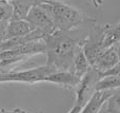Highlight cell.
<instances>
[{"mask_svg":"<svg viewBox=\"0 0 120 113\" xmlns=\"http://www.w3.org/2000/svg\"><path fill=\"white\" fill-rule=\"evenodd\" d=\"M34 29L27 20H19V19H11L8 22L5 40L12 38L21 37L33 32Z\"/></svg>","mask_w":120,"mask_h":113,"instance_id":"30bf717a","label":"cell"},{"mask_svg":"<svg viewBox=\"0 0 120 113\" xmlns=\"http://www.w3.org/2000/svg\"><path fill=\"white\" fill-rule=\"evenodd\" d=\"M97 21L73 31H56L44 38L46 63L56 71H72L74 59L82 49L90 30Z\"/></svg>","mask_w":120,"mask_h":113,"instance_id":"6da1fadb","label":"cell"},{"mask_svg":"<svg viewBox=\"0 0 120 113\" xmlns=\"http://www.w3.org/2000/svg\"><path fill=\"white\" fill-rule=\"evenodd\" d=\"M114 90L96 91L89 101L82 107L80 113H98L102 105L113 95Z\"/></svg>","mask_w":120,"mask_h":113,"instance_id":"9c48e42d","label":"cell"},{"mask_svg":"<svg viewBox=\"0 0 120 113\" xmlns=\"http://www.w3.org/2000/svg\"><path fill=\"white\" fill-rule=\"evenodd\" d=\"M8 21L0 20V44H1L3 41H5L6 30H8Z\"/></svg>","mask_w":120,"mask_h":113,"instance_id":"e0dca14e","label":"cell"},{"mask_svg":"<svg viewBox=\"0 0 120 113\" xmlns=\"http://www.w3.org/2000/svg\"><path fill=\"white\" fill-rule=\"evenodd\" d=\"M102 78V73L94 69L93 67L81 78L79 85L75 89L76 91V105L82 108L91 99L94 93L97 91V85Z\"/></svg>","mask_w":120,"mask_h":113,"instance_id":"5b68a950","label":"cell"},{"mask_svg":"<svg viewBox=\"0 0 120 113\" xmlns=\"http://www.w3.org/2000/svg\"><path fill=\"white\" fill-rule=\"evenodd\" d=\"M111 99H112V101H114V103L120 108V89L114 90V92H113V95L111 96Z\"/></svg>","mask_w":120,"mask_h":113,"instance_id":"d6986e66","label":"cell"},{"mask_svg":"<svg viewBox=\"0 0 120 113\" xmlns=\"http://www.w3.org/2000/svg\"><path fill=\"white\" fill-rule=\"evenodd\" d=\"M48 12L57 31H73L96 22V19L62 2H45L39 4Z\"/></svg>","mask_w":120,"mask_h":113,"instance_id":"7a4b0ae2","label":"cell"},{"mask_svg":"<svg viewBox=\"0 0 120 113\" xmlns=\"http://www.w3.org/2000/svg\"><path fill=\"white\" fill-rule=\"evenodd\" d=\"M14 113H29V112L25 111V110L19 109V108H16V109H14Z\"/></svg>","mask_w":120,"mask_h":113,"instance_id":"7402d4cb","label":"cell"},{"mask_svg":"<svg viewBox=\"0 0 120 113\" xmlns=\"http://www.w3.org/2000/svg\"><path fill=\"white\" fill-rule=\"evenodd\" d=\"M120 43V22L116 25L109 24L108 31L105 35V47L106 49L115 47Z\"/></svg>","mask_w":120,"mask_h":113,"instance_id":"5bb4252c","label":"cell"},{"mask_svg":"<svg viewBox=\"0 0 120 113\" xmlns=\"http://www.w3.org/2000/svg\"><path fill=\"white\" fill-rule=\"evenodd\" d=\"M26 20L33 27L34 30H39V31L43 32L46 35V37L57 31L52 18L41 5L33 6L27 15Z\"/></svg>","mask_w":120,"mask_h":113,"instance_id":"8992f818","label":"cell"},{"mask_svg":"<svg viewBox=\"0 0 120 113\" xmlns=\"http://www.w3.org/2000/svg\"><path fill=\"white\" fill-rule=\"evenodd\" d=\"M120 89V75L103 76L97 85V91Z\"/></svg>","mask_w":120,"mask_h":113,"instance_id":"4fadbf2b","label":"cell"},{"mask_svg":"<svg viewBox=\"0 0 120 113\" xmlns=\"http://www.w3.org/2000/svg\"><path fill=\"white\" fill-rule=\"evenodd\" d=\"M11 3L14 8V14L12 19L26 20L30 11L33 6L39 5L40 0H13Z\"/></svg>","mask_w":120,"mask_h":113,"instance_id":"8fae6325","label":"cell"},{"mask_svg":"<svg viewBox=\"0 0 120 113\" xmlns=\"http://www.w3.org/2000/svg\"><path fill=\"white\" fill-rule=\"evenodd\" d=\"M56 72L48 65L33 68L23 71H8L0 73V84L1 82H24V84H37L43 82L44 78L50 74Z\"/></svg>","mask_w":120,"mask_h":113,"instance_id":"277c9868","label":"cell"},{"mask_svg":"<svg viewBox=\"0 0 120 113\" xmlns=\"http://www.w3.org/2000/svg\"><path fill=\"white\" fill-rule=\"evenodd\" d=\"M120 61V58L118 56V53L116 51L115 47H111V48L106 49L104 52L100 54V56L96 59L94 65L92 67L96 69L97 71L101 72L102 75L110 70H112L115 66H117Z\"/></svg>","mask_w":120,"mask_h":113,"instance_id":"52a82bcc","label":"cell"},{"mask_svg":"<svg viewBox=\"0 0 120 113\" xmlns=\"http://www.w3.org/2000/svg\"><path fill=\"white\" fill-rule=\"evenodd\" d=\"M8 1H10V2H12V1H13V0H8Z\"/></svg>","mask_w":120,"mask_h":113,"instance_id":"603a6c76","label":"cell"},{"mask_svg":"<svg viewBox=\"0 0 120 113\" xmlns=\"http://www.w3.org/2000/svg\"><path fill=\"white\" fill-rule=\"evenodd\" d=\"M108 75H120V61L117 63V66H115V67L113 68L112 70H110L109 72L104 73L103 75H102V77H103V76H108Z\"/></svg>","mask_w":120,"mask_h":113,"instance_id":"ac0fdd59","label":"cell"},{"mask_svg":"<svg viewBox=\"0 0 120 113\" xmlns=\"http://www.w3.org/2000/svg\"><path fill=\"white\" fill-rule=\"evenodd\" d=\"M92 68L91 63H90L87 57L85 56L84 52L81 49L78 53H77L76 57L74 59V65H73L72 72L74 74H76L78 77L82 78L85 74L89 72V70Z\"/></svg>","mask_w":120,"mask_h":113,"instance_id":"7c38bea8","label":"cell"},{"mask_svg":"<svg viewBox=\"0 0 120 113\" xmlns=\"http://www.w3.org/2000/svg\"><path fill=\"white\" fill-rule=\"evenodd\" d=\"M98 113H120V108L110 97V98L102 105L101 109H100V111Z\"/></svg>","mask_w":120,"mask_h":113,"instance_id":"2e32d148","label":"cell"},{"mask_svg":"<svg viewBox=\"0 0 120 113\" xmlns=\"http://www.w3.org/2000/svg\"><path fill=\"white\" fill-rule=\"evenodd\" d=\"M81 109L82 108L81 107H78V106H75V107L72 108V110H71L68 113H80L81 112Z\"/></svg>","mask_w":120,"mask_h":113,"instance_id":"44dd1931","label":"cell"},{"mask_svg":"<svg viewBox=\"0 0 120 113\" xmlns=\"http://www.w3.org/2000/svg\"><path fill=\"white\" fill-rule=\"evenodd\" d=\"M68 0H40V4L41 3H45V2H62V3H65Z\"/></svg>","mask_w":120,"mask_h":113,"instance_id":"ffe728a7","label":"cell"},{"mask_svg":"<svg viewBox=\"0 0 120 113\" xmlns=\"http://www.w3.org/2000/svg\"><path fill=\"white\" fill-rule=\"evenodd\" d=\"M108 27L109 24L102 25L97 22L90 30L89 36L82 47V51L87 57L91 66H93L96 59L100 56V54L106 50L105 35Z\"/></svg>","mask_w":120,"mask_h":113,"instance_id":"3957f363","label":"cell"},{"mask_svg":"<svg viewBox=\"0 0 120 113\" xmlns=\"http://www.w3.org/2000/svg\"><path fill=\"white\" fill-rule=\"evenodd\" d=\"M80 80L81 78L78 77L72 71H56L46 76L43 82H51V84H55L61 87H65V88L76 89Z\"/></svg>","mask_w":120,"mask_h":113,"instance_id":"ba28073f","label":"cell"},{"mask_svg":"<svg viewBox=\"0 0 120 113\" xmlns=\"http://www.w3.org/2000/svg\"><path fill=\"white\" fill-rule=\"evenodd\" d=\"M14 8L8 0H0V20L10 21L13 18Z\"/></svg>","mask_w":120,"mask_h":113,"instance_id":"9a60e30c","label":"cell"}]
</instances>
